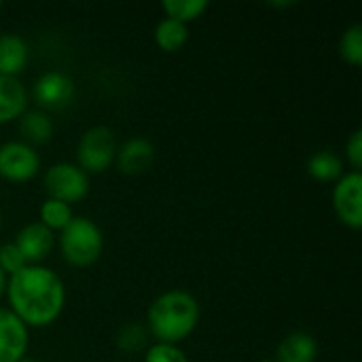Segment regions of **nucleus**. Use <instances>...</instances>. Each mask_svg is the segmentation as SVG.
<instances>
[{
	"label": "nucleus",
	"mask_w": 362,
	"mask_h": 362,
	"mask_svg": "<svg viewBox=\"0 0 362 362\" xmlns=\"http://www.w3.org/2000/svg\"><path fill=\"white\" fill-rule=\"evenodd\" d=\"M346 161L352 168V172L362 170V129H354L346 142Z\"/></svg>",
	"instance_id": "nucleus-24"
},
{
	"label": "nucleus",
	"mask_w": 362,
	"mask_h": 362,
	"mask_svg": "<svg viewBox=\"0 0 362 362\" xmlns=\"http://www.w3.org/2000/svg\"><path fill=\"white\" fill-rule=\"evenodd\" d=\"M74 93H76L74 81L62 70H47L32 85V98L38 104V108L45 112L68 106Z\"/></svg>",
	"instance_id": "nucleus-8"
},
{
	"label": "nucleus",
	"mask_w": 362,
	"mask_h": 362,
	"mask_svg": "<svg viewBox=\"0 0 362 362\" xmlns=\"http://www.w3.org/2000/svg\"><path fill=\"white\" fill-rule=\"evenodd\" d=\"M19 362H36V361H32V358H23V361H19Z\"/></svg>",
	"instance_id": "nucleus-27"
},
{
	"label": "nucleus",
	"mask_w": 362,
	"mask_h": 362,
	"mask_svg": "<svg viewBox=\"0 0 362 362\" xmlns=\"http://www.w3.org/2000/svg\"><path fill=\"white\" fill-rule=\"evenodd\" d=\"M25 265H28L25 259L21 257L19 248H17L13 242L0 246V272H2L6 278H11L13 274H17V272L23 269Z\"/></svg>",
	"instance_id": "nucleus-23"
},
{
	"label": "nucleus",
	"mask_w": 362,
	"mask_h": 362,
	"mask_svg": "<svg viewBox=\"0 0 362 362\" xmlns=\"http://www.w3.org/2000/svg\"><path fill=\"white\" fill-rule=\"evenodd\" d=\"M263 362H276V361H263Z\"/></svg>",
	"instance_id": "nucleus-29"
},
{
	"label": "nucleus",
	"mask_w": 362,
	"mask_h": 362,
	"mask_svg": "<svg viewBox=\"0 0 362 362\" xmlns=\"http://www.w3.org/2000/svg\"><path fill=\"white\" fill-rule=\"evenodd\" d=\"M333 210L337 218L358 231L362 227V174L346 172L333 187Z\"/></svg>",
	"instance_id": "nucleus-7"
},
{
	"label": "nucleus",
	"mask_w": 362,
	"mask_h": 362,
	"mask_svg": "<svg viewBox=\"0 0 362 362\" xmlns=\"http://www.w3.org/2000/svg\"><path fill=\"white\" fill-rule=\"evenodd\" d=\"M28 64V45L17 34L0 36V74L19 76Z\"/></svg>",
	"instance_id": "nucleus-15"
},
{
	"label": "nucleus",
	"mask_w": 362,
	"mask_h": 362,
	"mask_svg": "<svg viewBox=\"0 0 362 362\" xmlns=\"http://www.w3.org/2000/svg\"><path fill=\"white\" fill-rule=\"evenodd\" d=\"M8 310L28 327H51L64 312L66 286L64 280L45 265H25L6 280Z\"/></svg>",
	"instance_id": "nucleus-1"
},
{
	"label": "nucleus",
	"mask_w": 362,
	"mask_h": 362,
	"mask_svg": "<svg viewBox=\"0 0 362 362\" xmlns=\"http://www.w3.org/2000/svg\"><path fill=\"white\" fill-rule=\"evenodd\" d=\"M0 8H2V2H0Z\"/></svg>",
	"instance_id": "nucleus-30"
},
{
	"label": "nucleus",
	"mask_w": 362,
	"mask_h": 362,
	"mask_svg": "<svg viewBox=\"0 0 362 362\" xmlns=\"http://www.w3.org/2000/svg\"><path fill=\"white\" fill-rule=\"evenodd\" d=\"M146 337H148V331L138 325V322H129L125 327H121V331L117 333V348L121 352H127V354H134L138 350H142L146 346Z\"/></svg>",
	"instance_id": "nucleus-21"
},
{
	"label": "nucleus",
	"mask_w": 362,
	"mask_h": 362,
	"mask_svg": "<svg viewBox=\"0 0 362 362\" xmlns=\"http://www.w3.org/2000/svg\"><path fill=\"white\" fill-rule=\"evenodd\" d=\"M40 172V155L34 146L11 140L0 144V178L8 182H28Z\"/></svg>",
	"instance_id": "nucleus-6"
},
{
	"label": "nucleus",
	"mask_w": 362,
	"mask_h": 362,
	"mask_svg": "<svg viewBox=\"0 0 362 362\" xmlns=\"http://www.w3.org/2000/svg\"><path fill=\"white\" fill-rule=\"evenodd\" d=\"M59 252L64 261L72 267H89L98 263L104 252V233L87 216H74L57 238Z\"/></svg>",
	"instance_id": "nucleus-3"
},
{
	"label": "nucleus",
	"mask_w": 362,
	"mask_h": 362,
	"mask_svg": "<svg viewBox=\"0 0 362 362\" xmlns=\"http://www.w3.org/2000/svg\"><path fill=\"white\" fill-rule=\"evenodd\" d=\"M308 174L318 182H337L344 172V159L333 151H316L308 159Z\"/></svg>",
	"instance_id": "nucleus-16"
},
{
	"label": "nucleus",
	"mask_w": 362,
	"mask_h": 362,
	"mask_svg": "<svg viewBox=\"0 0 362 362\" xmlns=\"http://www.w3.org/2000/svg\"><path fill=\"white\" fill-rule=\"evenodd\" d=\"M74 216L76 214H74L72 206H68L64 202H57V199H51V197H47L40 204V210H38V223L45 225L53 233H59Z\"/></svg>",
	"instance_id": "nucleus-18"
},
{
	"label": "nucleus",
	"mask_w": 362,
	"mask_h": 362,
	"mask_svg": "<svg viewBox=\"0 0 362 362\" xmlns=\"http://www.w3.org/2000/svg\"><path fill=\"white\" fill-rule=\"evenodd\" d=\"M318 341L305 331H293L276 348V362H316Z\"/></svg>",
	"instance_id": "nucleus-13"
},
{
	"label": "nucleus",
	"mask_w": 362,
	"mask_h": 362,
	"mask_svg": "<svg viewBox=\"0 0 362 362\" xmlns=\"http://www.w3.org/2000/svg\"><path fill=\"white\" fill-rule=\"evenodd\" d=\"M42 187L51 199L64 202L68 206L85 199L91 189L89 176L72 161L53 163L42 176Z\"/></svg>",
	"instance_id": "nucleus-5"
},
{
	"label": "nucleus",
	"mask_w": 362,
	"mask_h": 362,
	"mask_svg": "<svg viewBox=\"0 0 362 362\" xmlns=\"http://www.w3.org/2000/svg\"><path fill=\"white\" fill-rule=\"evenodd\" d=\"M30 346V329L8 310L0 308V362H19Z\"/></svg>",
	"instance_id": "nucleus-10"
},
{
	"label": "nucleus",
	"mask_w": 362,
	"mask_h": 362,
	"mask_svg": "<svg viewBox=\"0 0 362 362\" xmlns=\"http://www.w3.org/2000/svg\"><path fill=\"white\" fill-rule=\"evenodd\" d=\"M28 89L19 76L0 74V125L17 121L28 110Z\"/></svg>",
	"instance_id": "nucleus-12"
},
{
	"label": "nucleus",
	"mask_w": 362,
	"mask_h": 362,
	"mask_svg": "<svg viewBox=\"0 0 362 362\" xmlns=\"http://www.w3.org/2000/svg\"><path fill=\"white\" fill-rule=\"evenodd\" d=\"M0 231H2V216H0Z\"/></svg>",
	"instance_id": "nucleus-28"
},
{
	"label": "nucleus",
	"mask_w": 362,
	"mask_h": 362,
	"mask_svg": "<svg viewBox=\"0 0 362 362\" xmlns=\"http://www.w3.org/2000/svg\"><path fill=\"white\" fill-rule=\"evenodd\" d=\"M199 303L182 288H172L153 299L146 312V331L157 344L178 346L189 339L199 325Z\"/></svg>",
	"instance_id": "nucleus-2"
},
{
	"label": "nucleus",
	"mask_w": 362,
	"mask_h": 362,
	"mask_svg": "<svg viewBox=\"0 0 362 362\" xmlns=\"http://www.w3.org/2000/svg\"><path fill=\"white\" fill-rule=\"evenodd\" d=\"M13 244L19 248V252L28 265H42V261H47L51 257L53 248L57 246V238L45 225L34 221L17 231Z\"/></svg>",
	"instance_id": "nucleus-9"
},
{
	"label": "nucleus",
	"mask_w": 362,
	"mask_h": 362,
	"mask_svg": "<svg viewBox=\"0 0 362 362\" xmlns=\"http://www.w3.org/2000/svg\"><path fill=\"white\" fill-rule=\"evenodd\" d=\"M161 8L165 17L189 25L191 21L199 19L208 11V2L206 0H163Z\"/></svg>",
	"instance_id": "nucleus-19"
},
{
	"label": "nucleus",
	"mask_w": 362,
	"mask_h": 362,
	"mask_svg": "<svg viewBox=\"0 0 362 362\" xmlns=\"http://www.w3.org/2000/svg\"><path fill=\"white\" fill-rule=\"evenodd\" d=\"M144 362H189L185 350L172 344H153L144 352Z\"/></svg>",
	"instance_id": "nucleus-22"
},
{
	"label": "nucleus",
	"mask_w": 362,
	"mask_h": 362,
	"mask_svg": "<svg viewBox=\"0 0 362 362\" xmlns=\"http://www.w3.org/2000/svg\"><path fill=\"white\" fill-rule=\"evenodd\" d=\"M339 55L346 64L358 68L362 64V23H352L339 36Z\"/></svg>",
	"instance_id": "nucleus-20"
},
{
	"label": "nucleus",
	"mask_w": 362,
	"mask_h": 362,
	"mask_svg": "<svg viewBox=\"0 0 362 362\" xmlns=\"http://www.w3.org/2000/svg\"><path fill=\"white\" fill-rule=\"evenodd\" d=\"M295 4H297L295 0H269V6H274V8H288Z\"/></svg>",
	"instance_id": "nucleus-25"
},
{
	"label": "nucleus",
	"mask_w": 362,
	"mask_h": 362,
	"mask_svg": "<svg viewBox=\"0 0 362 362\" xmlns=\"http://www.w3.org/2000/svg\"><path fill=\"white\" fill-rule=\"evenodd\" d=\"M17 127H19V134H21V142H25V144H30L34 148L40 146V144L51 142L53 132H55L51 115L40 110V108H34V110L28 108L17 119Z\"/></svg>",
	"instance_id": "nucleus-14"
},
{
	"label": "nucleus",
	"mask_w": 362,
	"mask_h": 362,
	"mask_svg": "<svg viewBox=\"0 0 362 362\" xmlns=\"http://www.w3.org/2000/svg\"><path fill=\"white\" fill-rule=\"evenodd\" d=\"M117 138L115 132L106 125L89 127L76 146V165L89 176L106 172L117 157Z\"/></svg>",
	"instance_id": "nucleus-4"
},
{
	"label": "nucleus",
	"mask_w": 362,
	"mask_h": 362,
	"mask_svg": "<svg viewBox=\"0 0 362 362\" xmlns=\"http://www.w3.org/2000/svg\"><path fill=\"white\" fill-rule=\"evenodd\" d=\"M6 280H8V278L0 272V301H2V297H4V293H6Z\"/></svg>",
	"instance_id": "nucleus-26"
},
{
	"label": "nucleus",
	"mask_w": 362,
	"mask_h": 362,
	"mask_svg": "<svg viewBox=\"0 0 362 362\" xmlns=\"http://www.w3.org/2000/svg\"><path fill=\"white\" fill-rule=\"evenodd\" d=\"M155 161V146L146 138H129L117 148L115 165L125 176L144 174Z\"/></svg>",
	"instance_id": "nucleus-11"
},
{
	"label": "nucleus",
	"mask_w": 362,
	"mask_h": 362,
	"mask_svg": "<svg viewBox=\"0 0 362 362\" xmlns=\"http://www.w3.org/2000/svg\"><path fill=\"white\" fill-rule=\"evenodd\" d=\"M155 42L161 51L165 53H176L180 51L187 40H189V25L174 21L170 17H163L157 25H155Z\"/></svg>",
	"instance_id": "nucleus-17"
}]
</instances>
